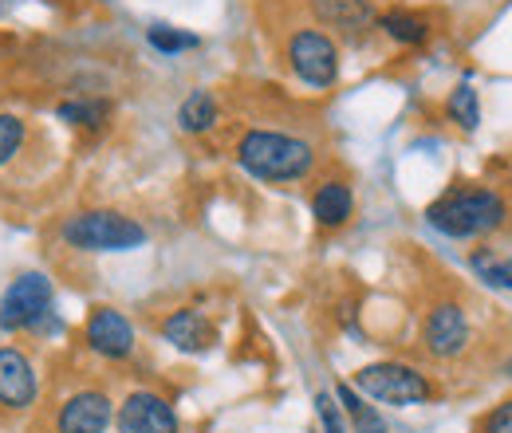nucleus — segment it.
Wrapping results in <instances>:
<instances>
[{
	"instance_id": "obj_23",
	"label": "nucleus",
	"mask_w": 512,
	"mask_h": 433,
	"mask_svg": "<svg viewBox=\"0 0 512 433\" xmlns=\"http://www.w3.org/2000/svg\"><path fill=\"white\" fill-rule=\"evenodd\" d=\"M316 414H320V422H323V433H347L343 406H339L331 394H316Z\"/></svg>"
},
{
	"instance_id": "obj_3",
	"label": "nucleus",
	"mask_w": 512,
	"mask_h": 433,
	"mask_svg": "<svg viewBox=\"0 0 512 433\" xmlns=\"http://www.w3.org/2000/svg\"><path fill=\"white\" fill-rule=\"evenodd\" d=\"M60 241L75 252H130L146 245V225L119 209H79L64 217Z\"/></svg>"
},
{
	"instance_id": "obj_18",
	"label": "nucleus",
	"mask_w": 512,
	"mask_h": 433,
	"mask_svg": "<svg viewBox=\"0 0 512 433\" xmlns=\"http://www.w3.org/2000/svg\"><path fill=\"white\" fill-rule=\"evenodd\" d=\"M335 402L343 406V414L351 418V426L359 433H386V422L379 418V410H375L351 382H339V386H335Z\"/></svg>"
},
{
	"instance_id": "obj_24",
	"label": "nucleus",
	"mask_w": 512,
	"mask_h": 433,
	"mask_svg": "<svg viewBox=\"0 0 512 433\" xmlns=\"http://www.w3.org/2000/svg\"><path fill=\"white\" fill-rule=\"evenodd\" d=\"M477 433H512V398H505L501 406H493V410L477 422Z\"/></svg>"
},
{
	"instance_id": "obj_11",
	"label": "nucleus",
	"mask_w": 512,
	"mask_h": 433,
	"mask_svg": "<svg viewBox=\"0 0 512 433\" xmlns=\"http://www.w3.org/2000/svg\"><path fill=\"white\" fill-rule=\"evenodd\" d=\"M40 398V374L36 363L20 347H0V410H32Z\"/></svg>"
},
{
	"instance_id": "obj_16",
	"label": "nucleus",
	"mask_w": 512,
	"mask_h": 433,
	"mask_svg": "<svg viewBox=\"0 0 512 433\" xmlns=\"http://www.w3.org/2000/svg\"><path fill=\"white\" fill-rule=\"evenodd\" d=\"M383 36H390L394 44H402V48H422L426 40H430V20L422 16V12H410V8H390L379 16V24H375Z\"/></svg>"
},
{
	"instance_id": "obj_20",
	"label": "nucleus",
	"mask_w": 512,
	"mask_h": 433,
	"mask_svg": "<svg viewBox=\"0 0 512 433\" xmlns=\"http://www.w3.org/2000/svg\"><path fill=\"white\" fill-rule=\"evenodd\" d=\"M146 44H150L158 56H182V52L201 48V40H197L193 32L170 28V24H154V28H146Z\"/></svg>"
},
{
	"instance_id": "obj_9",
	"label": "nucleus",
	"mask_w": 512,
	"mask_h": 433,
	"mask_svg": "<svg viewBox=\"0 0 512 433\" xmlns=\"http://www.w3.org/2000/svg\"><path fill=\"white\" fill-rule=\"evenodd\" d=\"M115 426H119V433H182L178 410L170 406V398L150 390V386L130 390L127 398L119 402Z\"/></svg>"
},
{
	"instance_id": "obj_17",
	"label": "nucleus",
	"mask_w": 512,
	"mask_h": 433,
	"mask_svg": "<svg viewBox=\"0 0 512 433\" xmlns=\"http://www.w3.org/2000/svg\"><path fill=\"white\" fill-rule=\"evenodd\" d=\"M217 123H221V107H217V99H213L209 91H190V95L182 99V107H178V126H182L186 134H209Z\"/></svg>"
},
{
	"instance_id": "obj_4",
	"label": "nucleus",
	"mask_w": 512,
	"mask_h": 433,
	"mask_svg": "<svg viewBox=\"0 0 512 433\" xmlns=\"http://www.w3.org/2000/svg\"><path fill=\"white\" fill-rule=\"evenodd\" d=\"M363 398L371 402H383V406H422L438 394L434 378L422 374L410 363H398V359H383V363H367L355 371L351 382Z\"/></svg>"
},
{
	"instance_id": "obj_22",
	"label": "nucleus",
	"mask_w": 512,
	"mask_h": 433,
	"mask_svg": "<svg viewBox=\"0 0 512 433\" xmlns=\"http://www.w3.org/2000/svg\"><path fill=\"white\" fill-rule=\"evenodd\" d=\"M473 272L481 276V280H489V284H497V288H509L512 292V256L505 260H497V252H473Z\"/></svg>"
},
{
	"instance_id": "obj_13",
	"label": "nucleus",
	"mask_w": 512,
	"mask_h": 433,
	"mask_svg": "<svg viewBox=\"0 0 512 433\" xmlns=\"http://www.w3.org/2000/svg\"><path fill=\"white\" fill-rule=\"evenodd\" d=\"M312 16H316L320 24H327V28L351 36V40L367 36V32L379 24L371 0H312Z\"/></svg>"
},
{
	"instance_id": "obj_2",
	"label": "nucleus",
	"mask_w": 512,
	"mask_h": 433,
	"mask_svg": "<svg viewBox=\"0 0 512 433\" xmlns=\"http://www.w3.org/2000/svg\"><path fill=\"white\" fill-rule=\"evenodd\" d=\"M426 221L449 241H485L509 229L512 205L501 189L465 182V186H449L438 201H430Z\"/></svg>"
},
{
	"instance_id": "obj_12",
	"label": "nucleus",
	"mask_w": 512,
	"mask_h": 433,
	"mask_svg": "<svg viewBox=\"0 0 512 433\" xmlns=\"http://www.w3.org/2000/svg\"><path fill=\"white\" fill-rule=\"evenodd\" d=\"M162 339L182 355H205L217 343V327L197 308H174L162 319Z\"/></svg>"
},
{
	"instance_id": "obj_15",
	"label": "nucleus",
	"mask_w": 512,
	"mask_h": 433,
	"mask_svg": "<svg viewBox=\"0 0 512 433\" xmlns=\"http://www.w3.org/2000/svg\"><path fill=\"white\" fill-rule=\"evenodd\" d=\"M111 115H115V103H111V99H99V95L64 99V103L56 107V119H60V123H67L71 130H87V134L103 130V126L111 123Z\"/></svg>"
},
{
	"instance_id": "obj_10",
	"label": "nucleus",
	"mask_w": 512,
	"mask_h": 433,
	"mask_svg": "<svg viewBox=\"0 0 512 433\" xmlns=\"http://www.w3.org/2000/svg\"><path fill=\"white\" fill-rule=\"evenodd\" d=\"M115 422V402L107 390L99 386H83L75 394H67L56 406V433H107Z\"/></svg>"
},
{
	"instance_id": "obj_7",
	"label": "nucleus",
	"mask_w": 512,
	"mask_h": 433,
	"mask_svg": "<svg viewBox=\"0 0 512 433\" xmlns=\"http://www.w3.org/2000/svg\"><path fill=\"white\" fill-rule=\"evenodd\" d=\"M52 311V280L44 272H20L0 296V331H36Z\"/></svg>"
},
{
	"instance_id": "obj_19",
	"label": "nucleus",
	"mask_w": 512,
	"mask_h": 433,
	"mask_svg": "<svg viewBox=\"0 0 512 433\" xmlns=\"http://www.w3.org/2000/svg\"><path fill=\"white\" fill-rule=\"evenodd\" d=\"M446 119L457 126V130H465V134H473V130L481 126V99H477V91H473L469 83H457V87L449 91Z\"/></svg>"
},
{
	"instance_id": "obj_6",
	"label": "nucleus",
	"mask_w": 512,
	"mask_h": 433,
	"mask_svg": "<svg viewBox=\"0 0 512 433\" xmlns=\"http://www.w3.org/2000/svg\"><path fill=\"white\" fill-rule=\"evenodd\" d=\"M284 60L292 67V75L312 91H327L339 79V44L320 28H296L288 36Z\"/></svg>"
},
{
	"instance_id": "obj_21",
	"label": "nucleus",
	"mask_w": 512,
	"mask_h": 433,
	"mask_svg": "<svg viewBox=\"0 0 512 433\" xmlns=\"http://www.w3.org/2000/svg\"><path fill=\"white\" fill-rule=\"evenodd\" d=\"M24 142H28V123L12 111H0V170L20 158Z\"/></svg>"
},
{
	"instance_id": "obj_1",
	"label": "nucleus",
	"mask_w": 512,
	"mask_h": 433,
	"mask_svg": "<svg viewBox=\"0 0 512 433\" xmlns=\"http://www.w3.org/2000/svg\"><path fill=\"white\" fill-rule=\"evenodd\" d=\"M233 158L237 166L264 186H292V182H304L320 154L316 146L304 138V134H292V130H276V126H253L237 138L233 146Z\"/></svg>"
},
{
	"instance_id": "obj_8",
	"label": "nucleus",
	"mask_w": 512,
	"mask_h": 433,
	"mask_svg": "<svg viewBox=\"0 0 512 433\" xmlns=\"http://www.w3.org/2000/svg\"><path fill=\"white\" fill-rule=\"evenodd\" d=\"M83 343H87V351H95L107 363H127L138 347L134 323L119 308H107V304L91 308L87 323H83Z\"/></svg>"
},
{
	"instance_id": "obj_14",
	"label": "nucleus",
	"mask_w": 512,
	"mask_h": 433,
	"mask_svg": "<svg viewBox=\"0 0 512 433\" xmlns=\"http://www.w3.org/2000/svg\"><path fill=\"white\" fill-rule=\"evenodd\" d=\"M312 217L327 233L343 229L355 217V189L347 186L343 178H323L320 186L312 189Z\"/></svg>"
},
{
	"instance_id": "obj_5",
	"label": "nucleus",
	"mask_w": 512,
	"mask_h": 433,
	"mask_svg": "<svg viewBox=\"0 0 512 433\" xmlns=\"http://www.w3.org/2000/svg\"><path fill=\"white\" fill-rule=\"evenodd\" d=\"M422 351L434 363H457L473 347V315L461 300H434L422 315Z\"/></svg>"
}]
</instances>
